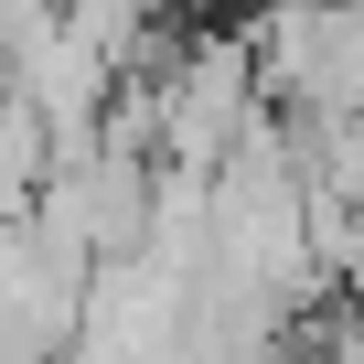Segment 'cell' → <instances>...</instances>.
I'll use <instances>...</instances> for the list:
<instances>
[{"instance_id":"obj_1","label":"cell","mask_w":364,"mask_h":364,"mask_svg":"<svg viewBox=\"0 0 364 364\" xmlns=\"http://www.w3.org/2000/svg\"><path fill=\"white\" fill-rule=\"evenodd\" d=\"M65 171V150H54V129L22 107V97H0V225H22L33 204H43V182Z\"/></svg>"}]
</instances>
